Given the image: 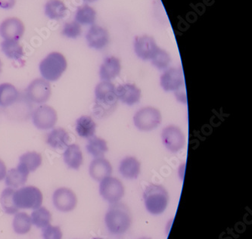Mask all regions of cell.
<instances>
[{
	"label": "cell",
	"instance_id": "6da1fadb",
	"mask_svg": "<svg viewBox=\"0 0 252 239\" xmlns=\"http://www.w3.org/2000/svg\"><path fill=\"white\" fill-rule=\"evenodd\" d=\"M105 223L111 234L115 236L125 234L132 224L130 210L125 204L118 202L111 205L105 213Z\"/></svg>",
	"mask_w": 252,
	"mask_h": 239
},
{
	"label": "cell",
	"instance_id": "7a4b0ae2",
	"mask_svg": "<svg viewBox=\"0 0 252 239\" xmlns=\"http://www.w3.org/2000/svg\"><path fill=\"white\" fill-rule=\"evenodd\" d=\"M143 201L146 210L153 216H158L167 209L169 194L162 185L150 184L145 189Z\"/></svg>",
	"mask_w": 252,
	"mask_h": 239
},
{
	"label": "cell",
	"instance_id": "3957f363",
	"mask_svg": "<svg viewBox=\"0 0 252 239\" xmlns=\"http://www.w3.org/2000/svg\"><path fill=\"white\" fill-rule=\"evenodd\" d=\"M39 67L43 79L49 82H54L65 72L67 60L62 53L53 52L42 60Z\"/></svg>",
	"mask_w": 252,
	"mask_h": 239
},
{
	"label": "cell",
	"instance_id": "277c9868",
	"mask_svg": "<svg viewBox=\"0 0 252 239\" xmlns=\"http://www.w3.org/2000/svg\"><path fill=\"white\" fill-rule=\"evenodd\" d=\"M43 196L39 188L32 185L24 186L13 194V202L15 207L19 209H37L43 204Z\"/></svg>",
	"mask_w": 252,
	"mask_h": 239
},
{
	"label": "cell",
	"instance_id": "5b68a950",
	"mask_svg": "<svg viewBox=\"0 0 252 239\" xmlns=\"http://www.w3.org/2000/svg\"><path fill=\"white\" fill-rule=\"evenodd\" d=\"M160 111L154 107H145L138 111L133 117L135 126L141 131L149 132L156 129L161 123Z\"/></svg>",
	"mask_w": 252,
	"mask_h": 239
},
{
	"label": "cell",
	"instance_id": "8992f818",
	"mask_svg": "<svg viewBox=\"0 0 252 239\" xmlns=\"http://www.w3.org/2000/svg\"><path fill=\"white\" fill-rule=\"evenodd\" d=\"M125 193L123 183L115 177H106L100 182V195L111 205L120 202Z\"/></svg>",
	"mask_w": 252,
	"mask_h": 239
},
{
	"label": "cell",
	"instance_id": "52a82bcc",
	"mask_svg": "<svg viewBox=\"0 0 252 239\" xmlns=\"http://www.w3.org/2000/svg\"><path fill=\"white\" fill-rule=\"evenodd\" d=\"M51 94V85L43 78L35 79L26 89L27 97L34 103H45L50 98Z\"/></svg>",
	"mask_w": 252,
	"mask_h": 239
},
{
	"label": "cell",
	"instance_id": "ba28073f",
	"mask_svg": "<svg viewBox=\"0 0 252 239\" xmlns=\"http://www.w3.org/2000/svg\"><path fill=\"white\" fill-rule=\"evenodd\" d=\"M32 120L37 129L43 130L52 129L57 123V112L49 105H40L33 111Z\"/></svg>",
	"mask_w": 252,
	"mask_h": 239
},
{
	"label": "cell",
	"instance_id": "9c48e42d",
	"mask_svg": "<svg viewBox=\"0 0 252 239\" xmlns=\"http://www.w3.org/2000/svg\"><path fill=\"white\" fill-rule=\"evenodd\" d=\"M163 145L169 151L177 153L186 144L185 136L178 126L170 125L164 128L161 133Z\"/></svg>",
	"mask_w": 252,
	"mask_h": 239
},
{
	"label": "cell",
	"instance_id": "30bf717a",
	"mask_svg": "<svg viewBox=\"0 0 252 239\" xmlns=\"http://www.w3.org/2000/svg\"><path fill=\"white\" fill-rule=\"evenodd\" d=\"M95 108H115L118 101L116 88L110 81H102L95 87Z\"/></svg>",
	"mask_w": 252,
	"mask_h": 239
},
{
	"label": "cell",
	"instance_id": "8fae6325",
	"mask_svg": "<svg viewBox=\"0 0 252 239\" xmlns=\"http://www.w3.org/2000/svg\"><path fill=\"white\" fill-rule=\"evenodd\" d=\"M53 204L59 211L70 212L75 209L77 205V198L74 191L63 187L55 191L53 196Z\"/></svg>",
	"mask_w": 252,
	"mask_h": 239
},
{
	"label": "cell",
	"instance_id": "7c38bea8",
	"mask_svg": "<svg viewBox=\"0 0 252 239\" xmlns=\"http://www.w3.org/2000/svg\"><path fill=\"white\" fill-rule=\"evenodd\" d=\"M160 84L166 92H179L184 84L182 69L178 67L167 69L160 76Z\"/></svg>",
	"mask_w": 252,
	"mask_h": 239
},
{
	"label": "cell",
	"instance_id": "4fadbf2b",
	"mask_svg": "<svg viewBox=\"0 0 252 239\" xmlns=\"http://www.w3.org/2000/svg\"><path fill=\"white\" fill-rule=\"evenodd\" d=\"M25 31V25L19 18H7L0 25V36L4 39L18 41Z\"/></svg>",
	"mask_w": 252,
	"mask_h": 239
},
{
	"label": "cell",
	"instance_id": "5bb4252c",
	"mask_svg": "<svg viewBox=\"0 0 252 239\" xmlns=\"http://www.w3.org/2000/svg\"><path fill=\"white\" fill-rule=\"evenodd\" d=\"M158 48L155 39L147 35L136 36L135 38V53L142 60H151Z\"/></svg>",
	"mask_w": 252,
	"mask_h": 239
},
{
	"label": "cell",
	"instance_id": "9a60e30c",
	"mask_svg": "<svg viewBox=\"0 0 252 239\" xmlns=\"http://www.w3.org/2000/svg\"><path fill=\"white\" fill-rule=\"evenodd\" d=\"M86 39L88 46L97 50L104 49L109 43V35L107 30L98 25H92L87 32Z\"/></svg>",
	"mask_w": 252,
	"mask_h": 239
},
{
	"label": "cell",
	"instance_id": "2e32d148",
	"mask_svg": "<svg viewBox=\"0 0 252 239\" xmlns=\"http://www.w3.org/2000/svg\"><path fill=\"white\" fill-rule=\"evenodd\" d=\"M116 95L121 102L131 106L140 100L141 90L135 84H122L117 87Z\"/></svg>",
	"mask_w": 252,
	"mask_h": 239
},
{
	"label": "cell",
	"instance_id": "e0dca14e",
	"mask_svg": "<svg viewBox=\"0 0 252 239\" xmlns=\"http://www.w3.org/2000/svg\"><path fill=\"white\" fill-rule=\"evenodd\" d=\"M89 171L90 177L94 180L101 182L106 177H111L112 174V166L107 159L98 157L90 163Z\"/></svg>",
	"mask_w": 252,
	"mask_h": 239
},
{
	"label": "cell",
	"instance_id": "ac0fdd59",
	"mask_svg": "<svg viewBox=\"0 0 252 239\" xmlns=\"http://www.w3.org/2000/svg\"><path fill=\"white\" fill-rule=\"evenodd\" d=\"M29 174V171L25 167L18 164V167L7 171L5 177V185L14 189L23 186L28 180Z\"/></svg>",
	"mask_w": 252,
	"mask_h": 239
},
{
	"label": "cell",
	"instance_id": "d6986e66",
	"mask_svg": "<svg viewBox=\"0 0 252 239\" xmlns=\"http://www.w3.org/2000/svg\"><path fill=\"white\" fill-rule=\"evenodd\" d=\"M122 70V64L118 58L108 57L100 67L99 77L102 81H110L118 77Z\"/></svg>",
	"mask_w": 252,
	"mask_h": 239
},
{
	"label": "cell",
	"instance_id": "ffe728a7",
	"mask_svg": "<svg viewBox=\"0 0 252 239\" xmlns=\"http://www.w3.org/2000/svg\"><path fill=\"white\" fill-rule=\"evenodd\" d=\"M140 162L136 157L129 156L125 157L121 161L119 166V172L122 177L127 179H136L140 174Z\"/></svg>",
	"mask_w": 252,
	"mask_h": 239
},
{
	"label": "cell",
	"instance_id": "44dd1931",
	"mask_svg": "<svg viewBox=\"0 0 252 239\" xmlns=\"http://www.w3.org/2000/svg\"><path fill=\"white\" fill-rule=\"evenodd\" d=\"M64 161L67 167L78 171L84 162L83 153L80 146L77 144L68 145L64 149Z\"/></svg>",
	"mask_w": 252,
	"mask_h": 239
},
{
	"label": "cell",
	"instance_id": "7402d4cb",
	"mask_svg": "<svg viewBox=\"0 0 252 239\" xmlns=\"http://www.w3.org/2000/svg\"><path fill=\"white\" fill-rule=\"evenodd\" d=\"M70 136L64 128H56L48 134L46 143L53 149H65L68 146Z\"/></svg>",
	"mask_w": 252,
	"mask_h": 239
},
{
	"label": "cell",
	"instance_id": "603a6c76",
	"mask_svg": "<svg viewBox=\"0 0 252 239\" xmlns=\"http://www.w3.org/2000/svg\"><path fill=\"white\" fill-rule=\"evenodd\" d=\"M19 97V92L15 86L8 83L0 84V107L8 108L14 105Z\"/></svg>",
	"mask_w": 252,
	"mask_h": 239
},
{
	"label": "cell",
	"instance_id": "cb8c5ba5",
	"mask_svg": "<svg viewBox=\"0 0 252 239\" xmlns=\"http://www.w3.org/2000/svg\"><path fill=\"white\" fill-rule=\"evenodd\" d=\"M96 123L92 118L81 116L76 121V132L80 137L90 139L95 136Z\"/></svg>",
	"mask_w": 252,
	"mask_h": 239
},
{
	"label": "cell",
	"instance_id": "d4e9b609",
	"mask_svg": "<svg viewBox=\"0 0 252 239\" xmlns=\"http://www.w3.org/2000/svg\"><path fill=\"white\" fill-rule=\"evenodd\" d=\"M1 49L2 53L8 59H12L15 61H21L22 58L25 56L23 47L21 46L19 42L16 40H8L4 39L1 43Z\"/></svg>",
	"mask_w": 252,
	"mask_h": 239
},
{
	"label": "cell",
	"instance_id": "484cf974",
	"mask_svg": "<svg viewBox=\"0 0 252 239\" xmlns=\"http://www.w3.org/2000/svg\"><path fill=\"white\" fill-rule=\"evenodd\" d=\"M66 13L67 8L62 0H49L45 5V14L50 19H62Z\"/></svg>",
	"mask_w": 252,
	"mask_h": 239
},
{
	"label": "cell",
	"instance_id": "4316f807",
	"mask_svg": "<svg viewBox=\"0 0 252 239\" xmlns=\"http://www.w3.org/2000/svg\"><path fill=\"white\" fill-rule=\"evenodd\" d=\"M86 149L87 152L95 158L103 157L104 154L108 151L106 141L95 136L89 139Z\"/></svg>",
	"mask_w": 252,
	"mask_h": 239
},
{
	"label": "cell",
	"instance_id": "83f0119b",
	"mask_svg": "<svg viewBox=\"0 0 252 239\" xmlns=\"http://www.w3.org/2000/svg\"><path fill=\"white\" fill-rule=\"evenodd\" d=\"M42 161L41 154L36 151H28L19 158V164L25 167L30 173L36 171L41 165Z\"/></svg>",
	"mask_w": 252,
	"mask_h": 239
},
{
	"label": "cell",
	"instance_id": "f1b7e54d",
	"mask_svg": "<svg viewBox=\"0 0 252 239\" xmlns=\"http://www.w3.org/2000/svg\"><path fill=\"white\" fill-rule=\"evenodd\" d=\"M32 222L31 216L28 213L24 212H18L15 213L14 217L13 226L14 231L18 235H25L29 233L32 230Z\"/></svg>",
	"mask_w": 252,
	"mask_h": 239
},
{
	"label": "cell",
	"instance_id": "f546056e",
	"mask_svg": "<svg viewBox=\"0 0 252 239\" xmlns=\"http://www.w3.org/2000/svg\"><path fill=\"white\" fill-rule=\"evenodd\" d=\"M32 224L39 229H43L49 226L52 221V214L44 207L35 209L31 216Z\"/></svg>",
	"mask_w": 252,
	"mask_h": 239
},
{
	"label": "cell",
	"instance_id": "4dcf8cb0",
	"mask_svg": "<svg viewBox=\"0 0 252 239\" xmlns=\"http://www.w3.org/2000/svg\"><path fill=\"white\" fill-rule=\"evenodd\" d=\"M96 18V12L88 5L78 8L75 15V22L82 25H94Z\"/></svg>",
	"mask_w": 252,
	"mask_h": 239
},
{
	"label": "cell",
	"instance_id": "1f68e13d",
	"mask_svg": "<svg viewBox=\"0 0 252 239\" xmlns=\"http://www.w3.org/2000/svg\"><path fill=\"white\" fill-rule=\"evenodd\" d=\"M15 189L6 188L2 191L0 197V202L3 208L4 211L8 214H15L18 213V209L15 207L13 202V194Z\"/></svg>",
	"mask_w": 252,
	"mask_h": 239
},
{
	"label": "cell",
	"instance_id": "d6a6232c",
	"mask_svg": "<svg viewBox=\"0 0 252 239\" xmlns=\"http://www.w3.org/2000/svg\"><path fill=\"white\" fill-rule=\"evenodd\" d=\"M170 61L171 59L168 53L160 48H158L157 52L151 59L153 65L158 70H166L168 67Z\"/></svg>",
	"mask_w": 252,
	"mask_h": 239
},
{
	"label": "cell",
	"instance_id": "836d02e7",
	"mask_svg": "<svg viewBox=\"0 0 252 239\" xmlns=\"http://www.w3.org/2000/svg\"><path fill=\"white\" fill-rule=\"evenodd\" d=\"M62 34L69 39H77L81 34V27L75 21L65 23L62 30Z\"/></svg>",
	"mask_w": 252,
	"mask_h": 239
},
{
	"label": "cell",
	"instance_id": "e575fe53",
	"mask_svg": "<svg viewBox=\"0 0 252 239\" xmlns=\"http://www.w3.org/2000/svg\"><path fill=\"white\" fill-rule=\"evenodd\" d=\"M63 232L59 226H49L43 229V239H63Z\"/></svg>",
	"mask_w": 252,
	"mask_h": 239
},
{
	"label": "cell",
	"instance_id": "d590c367",
	"mask_svg": "<svg viewBox=\"0 0 252 239\" xmlns=\"http://www.w3.org/2000/svg\"><path fill=\"white\" fill-rule=\"evenodd\" d=\"M16 0H0V8L3 9H10L13 8Z\"/></svg>",
	"mask_w": 252,
	"mask_h": 239
},
{
	"label": "cell",
	"instance_id": "8d00e7d4",
	"mask_svg": "<svg viewBox=\"0 0 252 239\" xmlns=\"http://www.w3.org/2000/svg\"><path fill=\"white\" fill-rule=\"evenodd\" d=\"M6 166H5L3 161L0 159V181H2V179H5V176H6Z\"/></svg>",
	"mask_w": 252,
	"mask_h": 239
},
{
	"label": "cell",
	"instance_id": "74e56055",
	"mask_svg": "<svg viewBox=\"0 0 252 239\" xmlns=\"http://www.w3.org/2000/svg\"><path fill=\"white\" fill-rule=\"evenodd\" d=\"M2 62L1 61V59H0V74L2 72Z\"/></svg>",
	"mask_w": 252,
	"mask_h": 239
},
{
	"label": "cell",
	"instance_id": "f35d334b",
	"mask_svg": "<svg viewBox=\"0 0 252 239\" xmlns=\"http://www.w3.org/2000/svg\"><path fill=\"white\" fill-rule=\"evenodd\" d=\"M84 1H85V2H95L96 0H84Z\"/></svg>",
	"mask_w": 252,
	"mask_h": 239
},
{
	"label": "cell",
	"instance_id": "ab89813d",
	"mask_svg": "<svg viewBox=\"0 0 252 239\" xmlns=\"http://www.w3.org/2000/svg\"><path fill=\"white\" fill-rule=\"evenodd\" d=\"M151 239V238H148V237H142V238H139V239Z\"/></svg>",
	"mask_w": 252,
	"mask_h": 239
},
{
	"label": "cell",
	"instance_id": "60d3db41",
	"mask_svg": "<svg viewBox=\"0 0 252 239\" xmlns=\"http://www.w3.org/2000/svg\"><path fill=\"white\" fill-rule=\"evenodd\" d=\"M102 239V238H94V239Z\"/></svg>",
	"mask_w": 252,
	"mask_h": 239
}]
</instances>
